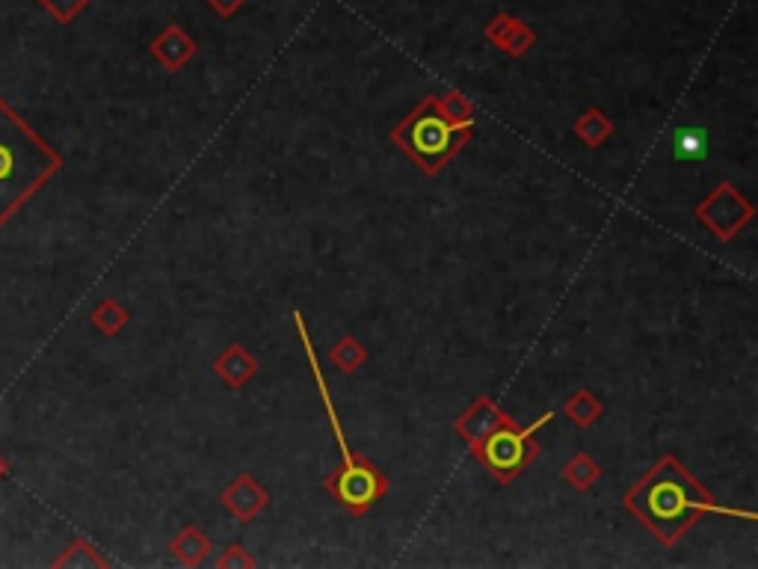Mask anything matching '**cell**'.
Here are the masks:
<instances>
[{
    "mask_svg": "<svg viewBox=\"0 0 758 569\" xmlns=\"http://www.w3.org/2000/svg\"><path fill=\"white\" fill-rule=\"evenodd\" d=\"M626 507L640 516L646 528L667 546H676L681 533H688L697 525L699 513H708V510L752 519V513L717 505L715 496L699 487V480L672 453H664L661 460L655 462V469L646 471L644 478L628 489Z\"/></svg>",
    "mask_w": 758,
    "mask_h": 569,
    "instance_id": "6da1fadb",
    "label": "cell"
},
{
    "mask_svg": "<svg viewBox=\"0 0 758 569\" xmlns=\"http://www.w3.org/2000/svg\"><path fill=\"white\" fill-rule=\"evenodd\" d=\"M486 39H489L495 48H501L507 57H525V53L537 44V33H533L525 21L507 16V12H501V16L489 21V27H486Z\"/></svg>",
    "mask_w": 758,
    "mask_h": 569,
    "instance_id": "9c48e42d",
    "label": "cell"
},
{
    "mask_svg": "<svg viewBox=\"0 0 758 569\" xmlns=\"http://www.w3.org/2000/svg\"><path fill=\"white\" fill-rule=\"evenodd\" d=\"M329 356H332V362H336L341 371L350 373V371H356L365 359H368V350H365L353 336H341V341L332 347V353Z\"/></svg>",
    "mask_w": 758,
    "mask_h": 569,
    "instance_id": "d6986e66",
    "label": "cell"
},
{
    "mask_svg": "<svg viewBox=\"0 0 758 569\" xmlns=\"http://www.w3.org/2000/svg\"><path fill=\"white\" fill-rule=\"evenodd\" d=\"M149 51L160 66H167L169 71H178L181 66H187V62L193 60L196 51H199V44H196V39H190V36L184 33V27L169 24L167 30H160V33L151 39Z\"/></svg>",
    "mask_w": 758,
    "mask_h": 569,
    "instance_id": "ba28073f",
    "label": "cell"
},
{
    "mask_svg": "<svg viewBox=\"0 0 758 569\" xmlns=\"http://www.w3.org/2000/svg\"><path fill=\"white\" fill-rule=\"evenodd\" d=\"M213 371L220 373L222 380L229 382L231 389H240V386H247L249 377L258 371V362L247 353V347L231 345V347H226V353L213 362Z\"/></svg>",
    "mask_w": 758,
    "mask_h": 569,
    "instance_id": "8fae6325",
    "label": "cell"
},
{
    "mask_svg": "<svg viewBox=\"0 0 758 569\" xmlns=\"http://www.w3.org/2000/svg\"><path fill=\"white\" fill-rule=\"evenodd\" d=\"M7 471H9L7 460H3V457H0V478H3V475H7Z\"/></svg>",
    "mask_w": 758,
    "mask_h": 569,
    "instance_id": "603a6c76",
    "label": "cell"
},
{
    "mask_svg": "<svg viewBox=\"0 0 758 569\" xmlns=\"http://www.w3.org/2000/svg\"><path fill=\"white\" fill-rule=\"evenodd\" d=\"M697 217L717 240L729 243V240L750 222L752 204L744 199L738 187L724 181L715 193H708L706 199L697 204Z\"/></svg>",
    "mask_w": 758,
    "mask_h": 569,
    "instance_id": "8992f818",
    "label": "cell"
},
{
    "mask_svg": "<svg viewBox=\"0 0 758 569\" xmlns=\"http://www.w3.org/2000/svg\"><path fill=\"white\" fill-rule=\"evenodd\" d=\"M62 158L0 98V226L42 190Z\"/></svg>",
    "mask_w": 758,
    "mask_h": 569,
    "instance_id": "7a4b0ae2",
    "label": "cell"
},
{
    "mask_svg": "<svg viewBox=\"0 0 758 569\" xmlns=\"http://www.w3.org/2000/svg\"><path fill=\"white\" fill-rule=\"evenodd\" d=\"M498 427H516V421H512L507 412H501V409L495 407L489 398L475 400V403L457 418L459 436H462L468 445H475L477 439H483L486 433H492Z\"/></svg>",
    "mask_w": 758,
    "mask_h": 569,
    "instance_id": "52a82bcc",
    "label": "cell"
},
{
    "mask_svg": "<svg viewBox=\"0 0 758 569\" xmlns=\"http://www.w3.org/2000/svg\"><path fill=\"white\" fill-rule=\"evenodd\" d=\"M128 320H131V315H128L122 302L113 300V297H107V300L98 302L96 311H92V327H96L98 332H104V336H119Z\"/></svg>",
    "mask_w": 758,
    "mask_h": 569,
    "instance_id": "4fadbf2b",
    "label": "cell"
},
{
    "mask_svg": "<svg viewBox=\"0 0 758 569\" xmlns=\"http://www.w3.org/2000/svg\"><path fill=\"white\" fill-rule=\"evenodd\" d=\"M566 416L572 418L578 427H590L601 416V403L592 398L590 391H575L572 398L566 400Z\"/></svg>",
    "mask_w": 758,
    "mask_h": 569,
    "instance_id": "ac0fdd59",
    "label": "cell"
},
{
    "mask_svg": "<svg viewBox=\"0 0 758 569\" xmlns=\"http://www.w3.org/2000/svg\"><path fill=\"white\" fill-rule=\"evenodd\" d=\"M575 133H578L587 146L596 149V146H601V142L614 133V122H608V116L592 107V110H587V113L575 122Z\"/></svg>",
    "mask_w": 758,
    "mask_h": 569,
    "instance_id": "5bb4252c",
    "label": "cell"
},
{
    "mask_svg": "<svg viewBox=\"0 0 758 569\" xmlns=\"http://www.w3.org/2000/svg\"><path fill=\"white\" fill-rule=\"evenodd\" d=\"M475 122H453L445 116L436 104V96L423 98L421 104L415 107L412 113L406 116L403 122L395 124L391 140L427 172V176H439L441 167L457 154L471 137Z\"/></svg>",
    "mask_w": 758,
    "mask_h": 569,
    "instance_id": "277c9868",
    "label": "cell"
},
{
    "mask_svg": "<svg viewBox=\"0 0 758 569\" xmlns=\"http://www.w3.org/2000/svg\"><path fill=\"white\" fill-rule=\"evenodd\" d=\"M676 158L679 160H702L708 154V133L702 128H679L676 131Z\"/></svg>",
    "mask_w": 758,
    "mask_h": 569,
    "instance_id": "9a60e30c",
    "label": "cell"
},
{
    "mask_svg": "<svg viewBox=\"0 0 758 569\" xmlns=\"http://www.w3.org/2000/svg\"><path fill=\"white\" fill-rule=\"evenodd\" d=\"M36 3H39L44 12H51L60 24H71L92 0H36Z\"/></svg>",
    "mask_w": 758,
    "mask_h": 569,
    "instance_id": "ffe728a7",
    "label": "cell"
},
{
    "mask_svg": "<svg viewBox=\"0 0 758 569\" xmlns=\"http://www.w3.org/2000/svg\"><path fill=\"white\" fill-rule=\"evenodd\" d=\"M555 418V412H546L542 418H537L533 425L521 430L519 425L516 427H498L492 433H486L483 439H477L471 445V451L486 469L492 471L495 478L501 483H510L516 475H519L528 462H533V457L539 453L537 442H533V433L539 427H546L548 421Z\"/></svg>",
    "mask_w": 758,
    "mask_h": 569,
    "instance_id": "5b68a950",
    "label": "cell"
},
{
    "mask_svg": "<svg viewBox=\"0 0 758 569\" xmlns=\"http://www.w3.org/2000/svg\"><path fill=\"white\" fill-rule=\"evenodd\" d=\"M169 549H172V555H176L184 567H196V563H202L205 555L211 551V542L205 540V533L199 531V528L187 525V528H181V533L172 540Z\"/></svg>",
    "mask_w": 758,
    "mask_h": 569,
    "instance_id": "7c38bea8",
    "label": "cell"
},
{
    "mask_svg": "<svg viewBox=\"0 0 758 569\" xmlns=\"http://www.w3.org/2000/svg\"><path fill=\"white\" fill-rule=\"evenodd\" d=\"M293 320H297V327H300L302 347H306V356H309V368H311V373H315V382H318L320 398H323V403H327V416H329V421H332V430H336L338 445H341V457H345V466H341V469L327 480V489L347 507V510H350V513L362 516V513H368L373 505H379V501L386 498L388 480L382 471L373 469L371 462L362 460V457H356V453H350V448H347L345 430H341V421H338L336 407H332V400H329L327 380H323V373H320L318 356H315V347H311L309 332H306V323H302L300 311H293Z\"/></svg>",
    "mask_w": 758,
    "mask_h": 569,
    "instance_id": "3957f363",
    "label": "cell"
},
{
    "mask_svg": "<svg viewBox=\"0 0 758 569\" xmlns=\"http://www.w3.org/2000/svg\"><path fill=\"white\" fill-rule=\"evenodd\" d=\"M53 567H107V558H101L96 546L83 537L71 542L69 549L62 551L60 558L53 560Z\"/></svg>",
    "mask_w": 758,
    "mask_h": 569,
    "instance_id": "2e32d148",
    "label": "cell"
},
{
    "mask_svg": "<svg viewBox=\"0 0 758 569\" xmlns=\"http://www.w3.org/2000/svg\"><path fill=\"white\" fill-rule=\"evenodd\" d=\"M601 469L592 462L590 453H575L572 460L566 462L563 478L572 483L575 489H590L596 480H599Z\"/></svg>",
    "mask_w": 758,
    "mask_h": 569,
    "instance_id": "e0dca14e",
    "label": "cell"
},
{
    "mask_svg": "<svg viewBox=\"0 0 758 569\" xmlns=\"http://www.w3.org/2000/svg\"><path fill=\"white\" fill-rule=\"evenodd\" d=\"M220 501L238 516L240 522H249L270 505V496H267V489L258 487L252 475H240L238 480H231L229 489H222Z\"/></svg>",
    "mask_w": 758,
    "mask_h": 569,
    "instance_id": "30bf717a",
    "label": "cell"
},
{
    "mask_svg": "<svg viewBox=\"0 0 758 569\" xmlns=\"http://www.w3.org/2000/svg\"><path fill=\"white\" fill-rule=\"evenodd\" d=\"M243 3L247 0H208V7L217 12V16H222V18H231V16H238L240 9H243Z\"/></svg>",
    "mask_w": 758,
    "mask_h": 569,
    "instance_id": "44dd1931",
    "label": "cell"
},
{
    "mask_svg": "<svg viewBox=\"0 0 758 569\" xmlns=\"http://www.w3.org/2000/svg\"><path fill=\"white\" fill-rule=\"evenodd\" d=\"M217 563H220V567H235V563H238V567H252V558L243 555V546H229V555L217 560Z\"/></svg>",
    "mask_w": 758,
    "mask_h": 569,
    "instance_id": "7402d4cb",
    "label": "cell"
}]
</instances>
